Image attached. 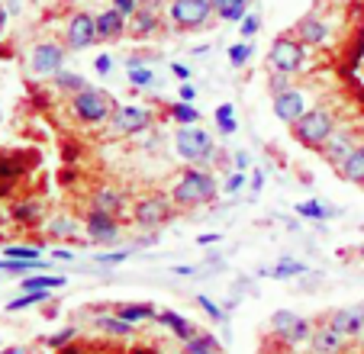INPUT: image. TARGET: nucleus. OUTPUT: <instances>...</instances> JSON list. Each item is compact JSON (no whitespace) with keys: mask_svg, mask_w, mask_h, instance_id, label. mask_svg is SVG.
<instances>
[{"mask_svg":"<svg viewBox=\"0 0 364 354\" xmlns=\"http://www.w3.org/2000/svg\"><path fill=\"white\" fill-rule=\"evenodd\" d=\"M216 191H220V187H216L213 174L191 164V168H184L178 174V181H174L171 200H174V206H200V203H213Z\"/></svg>","mask_w":364,"mask_h":354,"instance_id":"f257e3e1","label":"nucleus"},{"mask_svg":"<svg viewBox=\"0 0 364 354\" xmlns=\"http://www.w3.org/2000/svg\"><path fill=\"white\" fill-rule=\"evenodd\" d=\"M290 129H294V139L300 145H306V149H323L332 139V132H336V119H332L329 109L313 107V109H306Z\"/></svg>","mask_w":364,"mask_h":354,"instance_id":"f03ea898","label":"nucleus"},{"mask_svg":"<svg viewBox=\"0 0 364 354\" xmlns=\"http://www.w3.org/2000/svg\"><path fill=\"white\" fill-rule=\"evenodd\" d=\"M71 109H75V116L81 119V123L97 126V123H107V119H110L113 109H117V103H113V97L107 94V90L87 87V90H81V94L71 97Z\"/></svg>","mask_w":364,"mask_h":354,"instance_id":"7ed1b4c3","label":"nucleus"},{"mask_svg":"<svg viewBox=\"0 0 364 354\" xmlns=\"http://www.w3.org/2000/svg\"><path fill=\"white\" fill-rule=\"evenodd\" d=\"M174 149L184 161L200 164L213 155V136L203 129V126H178L174 132Z\"/></svg>","mask_w":364,"mask_h":354,"instance_id":"20e7f679","label":"nucleus"},{"mask_svg":"<svg viewBox=\"0 0 364 354\" xmlns=\"http://www.w3.org/2000/svg\"><path fill=\"white\" fill-rule=\"evenodd\" d=\"M210 16H216L213 0H171L168 4V20L174 29H200Z\"/></svg>","mask_w":364,"mask_h":354,"instance_id":"39448f33","label":"nucleus"},{"mask_svg":"<svg viewBox=\"0 0 364 354\" xmlns=\"http://www.w3.org/2000/svg\"><path fill=\"white\" fill-rule=\"evenodd\" d=\"M132 219H136V225H142V229H161L165 222L174 219V200L161 197V193H149V197L136 200Z\"/></svg>","mask_w":364,"mask_h":354,"instance_id":"423d86ee","label":"nucleus"},{"mask_svg":"<svg viewBox=\"0 0 364 354\" xmlns=\"http://www.w3.org/2000/svg\"><path fill=\"white\" fill-rule=\"evenodd\" d=\"M268 62H271V68L281 71V75H294V71H300L303 65H306V45H303L296 36H281V39H274V45H271Z\"/></svg>","mask_w":364,"mask_h":354,"instance_id":"0eeeda50","label":"nucleus"},{"mask_svg":"<svg viewBox=\"0 0 364 354\" xmlns=\"http://www.w3.org/2000/svg\"><path fill=\"white\" fill-rule=\"evenodd\" d=\"M94 42H100V36H97V16L77 10L65 23V45H68V52H81V48H90Z\"/></svg>","mask_w":364,"mask_h":354,"instance_id":"6e6552de","label":"nucleus"},{"mask_svg":"<svg viewBox=\"0 0 364 354\" xmlns=\"http://www.w3.org/2000/svg\"><path fill=\"white\" fill-rule=\"evenodd\" d=\"M65 52H68V45H58V42H39V45H33V52H29V68L42 77H55L65 65Z\"/></svg>","mask_w":364,"mask_h":354,"instance_id":"1a4fd4ad","label":"nucleus"},{"mask_svg":"<svg viewBox=\"0 0 364 354\" xmlns=\"http://www.w3.org/2000/svg\"><path fill=\"white\" fill-rule=\"evenodd\" d=\"M151 126V113L145 107H136V103H126V107H117L110 116V129L117 136H139Z\"/></svg>","mask_w":364,"mask_h":354,"instance_id":"9d476101","label":"nucleus"},{"mask_svg":"<svg viewBox=\"0 0 364 354\" xmlns=\"http://www.w3.org/2000/svg\"><path fill=\"white\" fill-rule=\"evenodd\" d=\"M84 232H87L90 242H103V245H107V242H117L119 239V219L90 206V210L84 213Z\"/></svg>","mask_w":364,"mask_h":354,"instance_id":"9b49d317","label":"nucleus"},{"mask_svg":"<svg viewBox=\"0 0 364 354\" xmlns=\"http://www.w3.org/2000/svg\"><path fill=\"white\" fill-rule=\"evenodd\" d=\"M345 341H348V335L338 332L326 316L313 326V335H309V348H313V354H342Z\"/></svg>","mask_w":364,"mask_h":354,"instance_id":"f8f14e48","label":"nucleus"},{"mask_svg":"<svg viewBox=\"0 0 364 354\" xmlns=\"http://www.w3.org/2000/svg\"><path fill=\"white\" fill-rule=\"evenodd\" d=\"M306 97L300 94V90H284V94H277L274 97V116L281 119V123H287V126H294L296 119H300L303 113H306Z\"/></svg>","mask_w":364,"mask_h":354,"instance_id":"ddd939ff","label":"nucleus"},{"mask_svg":"<svg viewBox=\"0 0 364 354\" xmlns=\"http://www.w3.org/2000/svg\"><path fill=\"white\" fill-rule=\"evenodd\" d=\"M329 33H332L329 23H323L316 14L303 16V20L294 26V36L303 42V45H323V42L329 39Z\"/></svg>","mask_w":364,"mask_h":354,"instance_id":"4468645a","label":"nucleus"},{"mask_svg":"<svg viewBox=\"0 0 364 354\" xmlns=\"http://www.w3.org/2000/svg\"><path fill=\"white\" fill-rule=\"evenodd\" d=\"M355 149H358V145H355V136H351V132H338V129H336V132H332V139H329V142H326L319 151H323V158L332 164V168H342V161H345V158H348Z\"/></svg>","mask_w":364,"mask_h":354,"instance_id":"2eb2a0df","label":"nucleus"},{"mask_svg":"<svg viewBox=\"0 0 364 354\" xmlns=\"http://www.w3.org/2000/svg\"><path fill=\"white\" fill-rule=\"evenodd\" d=\"M326 319H329L342 335H348V338H355V335H361V332H364V306L336 309V313H329Z\"/></svg>","mask_w":364,"mask_h":354,"instance_id":"dca6fc26","label":"nucleus"},{"mask_svg":"<svg viewBox=\"0 0 364 354\" xmlns=\"http://www.w3.org/2000/svg\"><path fill=\"white\" fill-rule=\"evenodd\" d=\"M97 36H100V42H117L126 36V16L119 14L117 7L103 10L100 16H97Z\"/></svg>","mask_w":364,"mask_h":354,"instance_id":"f3484780","label":"nucleus"},{"mask_svg":"<svg viewBox=\"0 0 364 354\" xmlns=\"http://www.w3.org/2000/svg\"><path fill=\"white\" fill-rule=\"evenodd\" d=\"M90 206L94 210H103V213H110V216H126V200H123V193L117 191V187H97L94 191V197H90Z\"/></svg>","mask_w":364,"mask_h":354,"instance_id":"a211bd4d","label":"nucleus"},{"mask_svg":"<svg viewBox=\"0 0 364 354\" xmlns=\"http://www.w3.org/2000/svg\"><path fill=\"white\" fill-rule=\"evenodd\" d=\"M155 29H159V10L139 7L136 14L129 16V36L132 39H145V36H151Z\"/></svg>","mask_w":364,"mask_h":354,"instance_id":"6ab92c4d","label":"nucleus"},{"mask_svg":"<svg viewBox=\"0 0 364 354\" xmlns=\"http://www.w3.org/2000/svg\"><path fill=\"white\" fill-rule=\"evenodd\" d=\"M338 174H342L348 184H358V187L364 184V145H358V149L345 158L342 168H338Z\"/></svg>","mask_w":364,"mask_h":354,"instance_id":"aec40b11","label":"nucleus"},{"mask_svg":"<svg viewBox=\"0 0 364 354\" xmlns=\"http://www.w3.org/2000/svg\"><path fill=\"white\" fill-rule=\"evenodd\" d=\"M213 10L220 20L226 23H242L248 14V0H213Z\"/></svg>","mask_w":364,"mask_h":354,"instance_id":"412c9836","label":"nucleus"},{"mask_svg":"<svg viewBox=\"0 0 364 354\" xmlns=\"http://www.w3.org/2000/svg\"><path fill=\"white\" fill-rule=\"evenodd\" d=\"M117 316L126 322H132V326H136V322H145V319H159V316H155V306H149V303H119Z\"/></svg>","mask_w":364,"mask_h":354,"instance_id":"4be33fe9","label":"nucleus"},{"mask_svg":"<svg viewBox=\"0 0 364 354\" xmlns=\"http://www.w3.org/2000/svg\"><path fill=\"white\" fill-rule=\"evenodd\" d=\"M94 326H97V328H103L107 335H113V338H129V335H132V322L119 319L117 313H113V316H97Z\"/></svg>","mask_w":364,"mask_h":354,"instance_id":"5701e85b","label":"nucleus"},{"mask_svg":"<svg viewBox=\"0 0 364 354\" xmlns=\"http://www.w3.org/2000/svg\"><path fill=\"white\" fill-rule=\"evenodd\" d=\"M159 322H161V326L171 328L174 338H181V341H191L193 335H197V332H193L191 322H187L184 316H178V313H159Z\"/></svg>","mask_w":364,"mask_h":354,"instance_id":"b1692460","label":"nucleus"},{"mask_svg":"<svg viewBox=\"0 0 364 354\" xmlns=\"http://www.w3.org/2000/svg\"><path fill=\"white\" fill-rule=\"evenodd\" d=\"M10 216H14L16 222L33 225V222H39L42 219V203L39 200H23V203H14L10 206Z\"/></svg>","mask_w":364,"mask_h":354,"instance_id":"393cba45","label":"nucleus"},{"mask_svg":"<svg viewBox=\"0 0 364 354\" xmlns=\"http://www.w3.org/2000/svg\"><path fill=\"white\" fill-rule=\"evenodd\" d=\"M23 293H39V290H55V286H65V277H52V274H29L23 277Z\"/></svg>","mask_w":364,"mask_h":354,"instance_id":"a878e982","label":"nucleus"},{"mask_svg":"<svg viewBox=\"0 0 364 354\" xmlns=\"http://www.w3.org/2000/svg\"><path fill=\"white\" fill-rule=\"evenodd\" d=\"M262 277H274V280H287V277H300V274H306V264L303 261H281V264H274L271 271H258Z\"/></svg>","mask_w":364,"mask_h":354,"instance_id":"bb28decb","label":"nucleus"},{"mask_svg":"<svg viewBox=\"0 0 364 354\" xmlns=\"http://www.w3.org/2000/svg\"><path fill=\"white\" fill-rule=\"evenodd\" d=\"M52 84H55L58 90H65V94H81V90H87V81H84L81 75H71V71H58L55 77H52Z\"/></svg>","mask_w":364,"mask_h":354,"instance_id":"cd10ccee","label":"nucleus"},{"mask_svg":"<svg viewBox=\"0 0 364 354\" xmlns=\"http://www.w3.org/2000/svg\"><path fill=\"white\" fill-rule=\"evenodd\" d=\"M309 335H313V322L303 319V316H296V322L281 335V338L287 341V345H303V341H309Z\"/></svg>","mask_w":364,"mask_h":354,"instance_id":"c85d7f7f","label":"nucleus"},{"mask_svg":"<svg viewBox=\"0 0 364 354\" xmlns=\"http://www.w3.org/2000/svg\"><path fill=\"white\" fill-rule=\"evenodd\" d=\"M210 351H220V341L216 335H193L191 341H184V354H210Z\"/></svg>","mask_w":364,"mask_h":354,"instance_id":"c756f323","label":"nucleus"},{"mask_svg":"<svg viewBox=\"0 0 364 354\" xmlns=\"http://www.w3.org/2000/svg\"><path fill=\"white\" fill-rule=\"evenodd\" d=\"M216 126H220L223 136H232V132L239 129V119H235L232 103H220V107H216Z\"/></svg>","mask_w":364,"mask_h":354,"instance_id":"7c9ffc66","label":"nucleus"},{"mask_svg":"<svg viewBox=\"0 0 364 354\" xmlns=\"http://www.w3.org/2000/svg\"><path fill=\"white\" fill-rule=\"evenodd\" d=\"M20 164L14 161V158H7V155H0V191H10L14 187V181L20 177Z\"/></svg>","mask_w":364,"mask_h":354,"instance_id":"2f4dec72","label":"nucleus"},{"mask_svg":"<svg viewBox=\"0 0 364 354\" xmlns=\"http://www.w3.org/2000/svg\"><path fill=\"white\" fill-rule=\"evenodd\" d=\"M48 293H52V290L23 293V296H16V300H10V303H7V313H20V309H29V306H36V303H46V300H48Z\"/></svg>","mask_w":364,"mask_h":354,"instance_id":"473e14b6","label":"nucleus"},{"mask_svg":"<svg viewBox=\"0 0 364 354\" xmlns=\"http://www.w3.org/2000/svg\"><path fill=\"white\" fill-rule=\"evenodd\" d=\"M296 213H300L303 219H316V222H323V219L332 216L329 206H323L319 200H306V203H296Z\"/></svg>","mask_w":364,"mask_h":354,"instance_id":"72a5a7b5","label":"nucleus"},{"mask_svg":"<svg viewBox=\"0 0 364 354\" xmlns=\"http://www.w3.org/2000/svg\"><path fill=\"white\" fill-rule=\"evenodd\" d=\"M48 235L52 239H68V235H77V222L75 219H65V216H55L52 222H48Z\"/></svg>","mask_w":364,"mask_h":354,"instance_id":"f704fd0d","label":"nucleus"},{"mask_svg":"<svg viewBox=\"0 0 364 354\" xmlns=\"http://www.w3.org/2000/svg\"><path fill=\"white\" fill-rule=\"evenodd\" d=\"M171 116H174V123H178V126H197L200 123V113H197V109H193L191 107V103H174V107H171Z\"/></svg>","mask_w":364,"mask_h":354,"instance_id":"c9c22d12","label":"nucleus"},{"mask_svg":"<svg viewBox=\"0 0 364 354\" xmlns=\"http://www.w3.org/2000/svg\"><path fill=\"white\" fill-rule=\"evenodd\" d=\"M4 254H7V258H20V261H39L42 248H36V245H10Z\"/></svg>","mask_w":364,"mask_h":354,"instance_id":"e433bc0d","label":"nucleus"},{"mask_svg":"<svg viewBox=\"0 0 364 354\" xmlns=\"http://www.w3.org/2000/svg\"><path fill=\"white\" fill-rule=\"evenodd\" d=\"M248 58H252V45H248V42H239V45L229 48V65H232V68H242Z\"/></svg>","mask_w":364,"mask_h":354,"instance_id":"4c0bfd02","label":"nucleus"},{"mask_svg":"<svg viewBox=\"0 0 364 354\" xmlns=\"http://www.w3.org/2000/svg\"><path fill=\"white\" fill-rule=\"evenodd\" d=\"M294 322H296V313H290V309H281V313L271 316V328H274L277 335H284L290 326H294Z\"/></svg>","mask_w":364,"mask_h":354,"instance_id":"58836bf2","label":"nucleus"},{"mask_svg":"<svg viewBox=\"0 0 364 354\" xmlns=\"http://www.w3.org/2000/svg\"><path fill=\"white\" fill-rule=\"evenodd\" d=\"M129 84H132V87H151V84H155V71H149V68H129Z\"/></svg>","mask_w":364,"mask_h":354,"instance_id":"ea45409f","label":"nucleus"},{"mask_svg":"<svg viewBox=\"0 0 364 354\" xmlns=\"http://www.w3.org/2000/svg\"><path fill=\"white\" fill-rule=\"evenodd\" d=\"M258 29H262V16H258V14H245V20H242V29H239V33L245 36V39H252Z\"/></svg>","mask_w":364,"mask_h":354,"instance_id":"a19ab883","label":"nucleus"},{"mask_svg":"<svg viewBox=\"0 0 364 354\" xmlns=\"http://www.w3.org/2000/svg\"><path fill=\"white\" fill-rule=\"evenodd\" d=\"M197 303L206 309V316H210V319H216V322H226V313H223V309L216 306V303L210 300V296H197Z\"/></svg>","mask_w":364,"mask_h":354,"instance_id":"79ce46f5","label":"nucleus"},{"mask_svg":"<svg viewBox=\"0 0 364 354\" xmlns=\"http://www.w3.org/2000/svg\"><path fill=\"white\" fill-rule=\"evenodd\" d=\"M71 338H75V328H65V332H58V335H48L46 345L48 348H62V345H68Z\"/></svg>","mask_w":364,"mask_h":354,"instance_id":"37998d69","label":"nucleus"},{"mask_svg":"<svg viewBox=\"0 0 364 354\" xmlns=\"http://www.w3.org/2000/svg\"><path fill=\"white\" fill-rule=\"evenodd\" d=\"M113 7H117L119 14H123L126 20H129V16H132V14H136V10H139V0H113Z\"/></svg>","mask_w":364,"mask_h":354,"instance_id":"c03bdc74","label":"nucleus"},{"mask_svg":"<svg viewBox=\"0 0 364 354\" xmlns=\"http://www.w3.org/2000/svg\"><path fill=\"white\" fill-rule=\"evenodd\" d=\"M242 184H245V174H242V171L229 174V181H226V193H239V191H242Z\"/></svg>","mask_w":364,"mask_h":354,"instance_id":"a18cd8bd","label":"nucleus"},{"mask_svg":"<svg viewBox=\"0 0 364 354\" xmlns=\"http://www.w3.org/2000/svg\"><path fill=\"white\" fill-rule=\"evenodd\" d=\"M287 90V75H281V71H274V77H271V94H284Z\"/></svg>","mask_w":364,"mask_h":354,"instance_id":"49530a36","label":"nucleus"},{"mask_svg":"<svg viewBox=\"0 0 364 354\" xmlns=\"http://www.w3.org/2000/svg\"><path fill=\"white\" fill-rule=\"evenodd\" d=\"M129 258V252H113V254H100V264H107V267H113V264H119V261H126Z\"/></svg>","mask_w":364,"mask_h":354,"instance_id":"de8ad7c7","label":"nucleus"},{"mask_svg":"<svg viewBox=\"0 0 364 354\" xmlns=\"http://www.w3.org/2000/svg\"><path fill=\"white\" fill-rule=\"evenodd\" d=\"M94 68L100 71V75H110V68H113V58H110V55H100V58H97V62H94Z\"/></svg>","mask_w":364,"mask_h":354,"instance_id":"09e8293b","label":"nucleus"},{"mask_svg":"<svg viewBox=\"0 0 364 354\" xmlns=\"http://www.w3.org/2000/svg\"><path fill=\"white\" fill-rule=\"evenodd\" d=\"M171 71H174V77H178L181 84H184L187 77H191V68H187V65H181V62H174V65H171Z\"/></svg>","mask_w":364,"mask_h":354,"instance_id":"8fccbe9b","label":"nucleus"},{"mask_svg":"<svg viewBox=\"0 0 364 354\" xmlns=\"http://www.w3.org/2000/svg\"><path fill=\"white\" fill-rule=\"evenodd\" d=\"M193 97H197V90H193V84H181V100H187V103H191L193 100Z\"/></svg>","mask_w":364,"mask_h":354,"instance_id":"3c124183","label":"nucleus"},{"mask_svg":"<svg viewBox=\"0 0 364 354\" xmlns=\"http://www.w3.org/2000/svg\"><path fill=\"white\" fill-rule=\"evenodd\" d=\"M165 0H139V7H145V10H159Z\"/></svg>","mask_w":364,"mask_h":354,"instance_id":"603ef678","label":"nucleus"},{"mask_svg":"<svg viewBox=\"0 0 364 354\" xmlns=\"http://www.w3.org/2000/svg\"><path fill=\"white\" fill-rule=\"evenodd\" d=\"M213 242H220V235H200L197 245H213Z\"/></svg>","mask_w":364,"mask_h":354,"instance_id":"864d4df0","label":"nucleus"},{"mask_svg":"<svg viewBox=\"0 0 364 354\" xmlns=\"http://www.w3.org/2000/svg\"><path fill=\"white\" fill-rule=\"evenodd\" d=\"M262 184H264V174L258 171V174H255V181H252V191H262Z\"/></svg>","mask_w":364,"mask_h":354,"instance_id":"5fc2aeb1","label":"nucleus"},{"mask_svg":"<svg viewBox=\"0 0 364 354\" xmlns=\"http://www.w3.org/2000/svg\"><path fill=\"white\" fill-rule=\"evenodd\" d=\"M0 354H26V348H4Z\"/></svg>","mask_w":364,"mask_h":354,"instance_id":"6e6d98bb","label":"nucleus"},{"mask_svg":"<svg viewBox=\"0 0 364 354\" xmlns=\"http://www.w3.org/2000/svg\"><path fill=\"white\" fill-rule=\"evenodd\" d=\"M52 258H62V261H68V258H71V252H62V248H58V252H52Z\"/></svg>","mask_w":364,"mask_h":354,"instance_id":"4d7b16f0","label":"nucleus"},{"mask_svg":"<svg viewBox=\"0 0 364 354\" xmlns=\"http://www.w3.org/2000/svg\"><path fill=\"white\" fill-rule=\"evenodd\" d=\"M235 164H239V171L248 164V155H235Z\"/></svg>","mask_w":364,"mask_h":354,"instance_id":"13d9d810","label":"nucleus"},{"mask_svg":"<svg viewBox=\"0 0 364 354\" xmlns=\"http://www.w3.org/2000/svg\"><path fill=\"white\" fill-rule=\"evenodd\" d=\"M4 26H7V10L0 7V33H4Z\"/></svg>","mask_w":364,"mask_h":354,"instance_id":"bf43d9fd","label":"nucleus"},{"mask_svg":"<svg viewBox=\"0 0 364 354\" xmlns=\"http://www.w3.org/2000/svg\"><path fill=\"white\" fill-rule=\"evenodd\" d=\"M132 354H151V351H145V348H136V351H132Z\"/></svg>","mask_w":364,"mask_h":354,"instance_id":"052dcab7","label":"nucleus"},{"mask_svg":"<svg viewBox=\"0 0 364 354\" xmlns=\"http://www.w3.org/2000/svg\"><path fill=\"white\" fill-rule=\"evenodd\" d=\"M210 354H226V351H223V348H220V351H210Z\"/></svg>","mask_w":364,"mask_h":354,"instance_id":"680f3d73","label":"nucleus"},{"mask_svg":"<svg viewBox=\"0 0 364 354\" xmlns=\"http://www.w3.org/2000/svg\"><path fill=\"white\" fill-rule=\"evenodd\" d=\"M338 4H351V0H338Z\"/></svg>","mask_w":364,"mask_h":354,"instance_id":"e2e57ef3","label":"nucleus"}]
</instances>
